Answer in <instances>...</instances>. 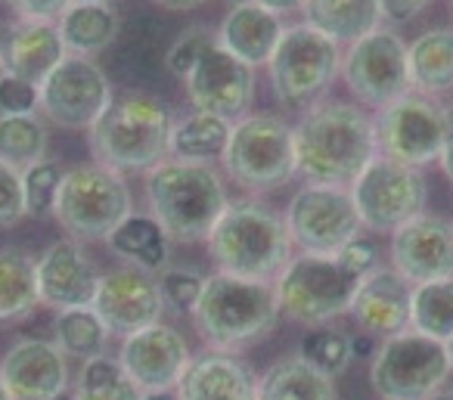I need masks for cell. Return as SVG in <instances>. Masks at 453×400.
<instances>
[{
    "label": "cell",
    "instance_id": "f1b7e54d",
    "mask_svg": "<svg viewBox=\"0 0 453 400\" xmlns=\"http://www.w3.org/2000/svg\"><path fill=\"white\" fill-rule=\"evenodd\" d=\"M255 400H339V394L326 373L314 369L302 354H289L267 366Z\"/></svg>",
    "mask_w": 453,
    "mask_h": 400
},
{
    "label": "cell",
    "instance_id": "7402d4cb",
    "mask_svg": "<svg viewBox=\"0 0 453 400\" xmlns=\"http://www.w3.org/2000/svg\"><path fill=\"white\" fill-rule=\"evenodd\" d=\"M410 298L413 286L395 267H376L360 276L348 313L364 329V335L388 338L410 329Z\"/></svg>",
    "mask_w": 453,
    "mask_h": 400
},
{
    "label": "cell",
    "instance_id": "e575fe53",
    "mask_svg": "<svg viewBox=\"0 0 453 400\" xmlns=\"http://www.w3.org/2000/svg\"><path fill=\"white\" fill-rule=\"evenodd\" d=\"M106 326L94 313V307H69V311H57L53 319V344L63 350L65 357H96L106 348Z\"/></svg>",
    "mask_w": 453,
    "mask_h": 400
},
{
    "label": "cell",
    "instance_id": "4dcf8cb0",
    "mask_svg": "<svg viewBox=\"0 0 453 400\" xmlns=\"http://www.w3.org/2000/svg\"><path fill=\"white\" fill-rule=\"evenodd\" d=\"M106 242L125 264H137V267H146L152 273L168 267L171 239L165 236V230L150 214H131L125 224L115 227Z\"/></svg>",
    "mask_w": 453,
    "mask_h": 400
},
{
    "label": "cell",
    "instance_id": "8fae6325",
    "mask_svg": "<svg viewBox=\"0 0 453 400\" xmlns=\"http://www.w3.org/2000/svg\"><path fill=\"white\" fill-rule=\"evenodd\" d=\"M342 81L357 106L366 112L391 106L401 96L413 94L407 65V41L395 28L379 26L376 32L364 35L348 44L342 53Z\"/></svg>",
    "mask_w": 453,
    "mask_h": 400
},
{
    "label": "cell",
    "instance_id": "44dd1931",
    "mask_svg": "<svg viewBox=\"0 0 453 400\" xmlns=\"http://www.w3.org/2000/svg\"><path fill=\"white\" fill-rule=\"evenodd\" d=\"M0 381L13 400H50L69 388V363L53 342L22 335L0 360Z\"/></svg>",
    "mask_w": 453,
    "mask_h": 400
},
{
    "label": "cell",
    "instance_id": "6da1fadb",
    "mask_svg": "<svg viewBox=\"0 0 453 400\" xmlns=\"http://www.w3.org/2000/svg\"><path fill=\"white\" fill-rule=\"evenodd\" d=\"M296 171L304 183L351 187L379 156L376 121L354 100H323L292 125Z\"/></svg>",
    "mask_w": 453,
    "mask_h": 400
},
{
    "label": "cell",
    "instance_id": "30bf717a",
    "mask_svg": "<svg viewBox=\"0 0 453 400\" xmlns=\"http://www.w3.org/2000/svg\"><path fill=\"white\" fill-rule=\"evenodd\" d=\"M447 344L403 329L379 342L370 363V385L382 400H428L450 375Z\"/></svg>",
    "mask_w": 453,
    "mask_h": 400
},
{
    "label": "cell",
    "instance_id": "d6a6232c",
    "mask_svg": "<svg viewBox=\"0 0 453 400\" xmlns=\"http://www.w3.org/2000/svg\"><path fill=\"white\" fill-rule=\"evenodd\" d=\"M410 329L441 344L453 342V276L413 286Z\"/></svg>",
    "mask_w": 453,
    "mask_h": 400
},
{
    "label": "cell",
    "instance_id": "ee69618b",
    "mask_svg": "<svg viewBox=\"0 0 453 400\" xmlns=\"http://www.w3.org/2000/svg\"><path fill=\"white\" fill-rule=\"evenodd\" d=\"M16 19L32 22H57L75 0H4Z\"/></svg>",
    "mask_w": 453,
    "mask_h": 400
},
{
    "label": "cell",
    "instance_id": "cb8c5ba5",
    "mask_svg": "<svg viewBox=\"0 0 453 400\" xmlns=\"http://www.w3.org/2000/svg\"><path fill=\"white\" fill-rule=\"evenodd\" d=\"M255 391L258 379L242 357L208 348L205 354L189 357L174 394L180 400H255Z\"/></svg>",
    "mask_w": 453,
    "mask_h": 400
},
{
    "label": "cell",
    "instance_id": "ba28073f",
    "mask_svg": "<svg viewBox=\"0 0 453 400\" xmlns=\"http://www.w3.org/2000/svg\"><path fill=\"white\" fill-rule=\"evenodd\" d=\"M134 214V196L125 174L100 162L75 165L63 174L53 218L75 242H106Z\"/></svg>",
    "mask_w": 453,
    "mask_h": 400
},
{
    "label": "cell",
    "instance_id": "5bb4252c",
    "mask_svg": "<svg viewBox=\"0 0 453 400\" xmlns=\"http://www.w3.org/2000/svg\"><path fill=\"white\" fill-rule=\"evenodd\" d=\"M372 121H376L379 156L416 171L438 162L447 131V106H441L434 96H422L413 90L391 106L379 109Z\"/></svg>",
    "mask_w": 453,
    "mask_h": 400
},
{
    "label": "cell",
    "instance_id": "ab89813d",
    "mask_svg": "<svg viewBox=\"0 0 453 400\" xmlns=\"http://www.w3.org/2000/svg\"><path fill=\"white\" fill-rule=\"evenodd\" d=\"M158 292L165 298V307L189 313L202 292V276L187 267H165L158 270Z\"/></svg>",
    "mask_w": 453,
    "mask_h": 400
},
{
    "label": "cell",
    "instance_id": "7dc6e473",
    "mask_svg": "<svg viewBox=\"0 0 453 400\" xmlns=\"http://www.w3.org/2000/svg\"><path fill=\"white\" fill-rule=\"evenodd\" d=\"M150 4H156V7H162V10H171V13H189V10L205 7L211 0H150Z\"/></svg>",
    "mask_w": 453,
    "mask_h": 400
},
{
    "label": "cell",
    "instance_id": "9c48e42d",
    "mask_svg": "<svg viewBox=\"0 0 453 400\" xmlns=\"http://www.w3.org/2000/svg\"><path fill=\"white\" fill-rule=\"evenodd\" d=\"M360 276L345 270L335 255H308L298 251L289 258L273 280L280 313L302 326H326L351 311Z\"/></svg>",
    "mask_w": 453,
    "mask_h": 400
},
{
    "label": "cell",
    "instance_id": "8d00e7d4",
    "mask_svg": "<svg viewBox=\"0 0 453 400\" xmlns=\"http://www.w3.org/2000/svg\"><path fill=\"white\" fill-rule=\"evenodd\" d=\"M298 354L311 363L314 369L326 373L329 379L342 375L348 369V363L354 360V350H351V335L335 326H311V332L302 338V348Z\"/></svg>",
    "mask_w": 453,
    "mask_h": 400
},
{
    "label": "cell",
    "instance_id": "9f6ffc18",
    "mask_svg": "<svg viewBox=\"0 0 453 400\" xmlns=\"http://www.w3.org/2000/svg\"><path fill=\"white\" fill-rule=\"evenodd\" d=\"M88 4H112V0H88Z\"/></svg>",
    "mask_w": 453,
    "mask_h": 400
},
{
    "label": "cell",
    "instance_id": "9a60e30c",
    "mask_svg": "<svg viewBox=\"0 0 453 400\" xmlns=\"http://www.w3.org/2000/svg\"><path fill=\"white\" fill-rule=\"evenodd\" d=\"M115 90L103 65L90 57H69L47 75L41 84L38 112L47 125L65 131H90L94 121L106 112Z\"/></svg>",
    "mask_w": 453,
    "mask_h": 400
},
{
    "label": "cell",
    "instance_id": "ffe728a7",
    "mask_svg": "<svg viewBox=\"0 0 453 400\" xmlns=\"http://www.w3.org/2000/svg\"><path fill=\"white\" fill-rule=\"evenodd\" d=\"M100 267L88 255L84 242L59 239L38 255V295L47 311H69V307L94 304L100 286Z\"/></svg>",
    "mask_w": 453,
    "mask_h": 400
},
{
    "label": "cell",
    "instance_id": "ac0fdd59",
    "mask_svg": "<svg viewBox=\"0 0 453 400\" xmlns=\"http://www.w3.org/2000/svg\"><path fill=\"white\" fill-rule=\"evenodd\" d=\"M388 261L410 286L453 276V220L416 214L388 236Z\"/></svg>",
    "mask_w": 453,
    "mask_h": 400
},
{
    "label": "cell",
    "instance_id": "4316f807",
    "mask_svg": "<svg viewBox=\"0 0 453 400\" xmlns=\"http://www.w3.org/2000/svg\"><path fill=\"white\" fill-rule=\"evenodd\" d=\"M57 28L63 35V44L75 57H90L109 50L115 38L121 35V16L112 4H88L75 0L69 10L57 19Z\"/></svg>",
    "mask_w": 453,
    "mask_h": 400
},
{
    "label": "cell",
    "instance_id": "db71d44e",
    "mask_svg": "<svg viewBox=\"0 0 453 400\" xmlns=\"http://www.w3.org/2000/svg\"><path fill=\"white\" fill-rule=\"evenodd\" d=\"M0 400H13V397H10L7 388H4V381H0Z\"/></svg>",
    "mask_w": 453,
    "mask_h": 400
},
{
    "label": "cell",
    "instance_id": "1f68e13d",
    "mask_svg": "<svg viewBox=\"0 0 453 400\" xmlns=\"http://www.w3.org/2000/svg\"><path fill=\"white\" fill-rule=\"evenodd\" d=\"M50 134L41 112L28 115H0V165L26 174L47 158Z\"/></svg>",
    "mask_w": 453,
    "mask_h": 400
},
{
    "label": "cell",
    "instance_id": "f546056e",
    "mask_svg": "<svg viewBox=\"0 0 453 400\" xmlns=\"http://www.w3.org/2000/svg\"><path fill=\"white\" fill-rule=\"evenodd\" d=\"M38 307V258L19 245H4L0 249V323L26 319Z\"/></svg>",
    "mask_w": 453,
    "mask_h": 400
},
{
    "label": "cell",
    "instance_id": "f35d334b",
    "mask_svg": "<svg viewBox=\"0 0 453 400\" xmlns=\"http://www.w3.org/2000/svg\"><path fill=\"white\" fill-rule=\"evenodd\" d=\"M211 44H218V35H214L211 28H205V26L187 28V32L177 35L168 50H165V69L177 78H187L189 72H193V65L202 59V53Z\"/></svg>",
    "mask_w": 453,
    "mask_h": 400
},
{
    "label": "cell",
    "instance_id": "11a10c76",
    "mask_svg": "<svg viewBox=\"0 0 453 400\" xmlns=\"http://www.w3.org/2000/svg\"><path fill=\"white\" fill-rule=\"evenodd\" d=\"M447 357H450V369H453V342H447Z\"/></svg>",
    "mask_w": 453,
    "mask_h": 400
},
{
    "label": "cell",
    "instance_id": "f5cc1de1",
    "mask_svg": "<svg viewBox=\"0 0 453 400\" xmlns=\"http://www.w3.org/2000/svg\"><path fill=\"white\" fill-rule=\"evenodd\" d=\"M50 400H75V394H72V391H63V394H57V397H50Z\"/></svg>",
    "mask_w": 453,
    "mask_h": 400
},
{
    "label": "cell",
    "instance_id": "bcb514c9",
    "mask_svg": "<svg viewBox=\"0 0 453 400\" xmlns=\"http://www.w3.org/2000/svg\"><path fill=\"white\" fill-rule=\"evenodd\" d=\"M438 165L444 171V177L453 183V103L447 106V131H444V146H441Z\"/></svg>",
    "mask_w": 453,
    "mask_h": 400
},
{
    "label": "cell",
    "instance_id": "681fc988",
    "mask_svg": "<svg viewBox=\"0 0 453 400\" xmlns=\"http://www.w3.org/2000/svg\"><path fill=\"white\" fill-rule=\"evenodd\" d=\"M351 350H354V357H372L376 354V338H370V335L351 338Z\"/></svg>",
    "mask_w": 453,
    "mask_h": 400
},
{
    "label": "cell",
    "instance_id": "52a82bcc",
    "mask_svg": "<svg viewBox=\"0 0 453 400\" xmlns=\"http://www.w3.org/2000/svg\"><path fill=\"white\" fill-rule=\"evenodd\" d=\"M265 69L280 109L302 115L326 100L329 88L342 75V44L304 22H296V26H286Z\"/></svg>",
    "mask_w": 453,
    "mask_h": 400
},
{
    "label": "cell",
    "instance_id": "60d3db41",
    "mask_svg": "<svg viewBox=\"0 0 453 400\" xmlns=\"http://www.w3.org/2000/svg\"><path fill=\"white\" fill-rule=\"evenodd\" d=\"M41 88L28 84L26 78L0 69V115H28L38 112Z\"/></svg>",
    "mask_w": 453,
    "mask_h": 400
},
{
    "label": "cell",
    "instance_id": "7a4b0ae2",
    "mask_svg": "<svg viewBox=\"0 0 453 400\" xmlns=\"http://www.w3.org/2000/svg\"><path fill=\"white\" fill-rule=\"evenodd\" d=\"M150 218L177 245L205 242L211 227L230 205L224 171L214 162L168 156L143 174Z\"/></svg>",
    "mask_w": 453,
    "mask_h": 400
},
{
    "label": "cell",
    "instance_id": "836d02e7",
    "mask_svg": "<svg viewBox=\"0 0 453 400\" xmlns=\"http://www.w3.org/2000/svg\"><path fill=\"white\" fill-rule=\"evenodd\" d=\"M230 125L218 115L193 112L189 109L183 119H174V134H171V156L196 158V162H214L220 158L230 137Z\"/></svg>",
    "mask_w": 453,
    "mask_h": 400
},
{
    "label": "cell",
    "instance_id": "816d5d0a",
    "mask_svg": "<svg viewBox=\"0 0 453 400\" xmlns=\"http://www.w3.org/2000/svg\"><path fill=\"white\" fill-rule=\"evenodd\" d=\"M428 400H453V391H444V388H441V391H438V394H432Z\"/></svg>",
    "mask_w": 453,
    "mask_h": 400
},
{
    "label": "cell",
    "instance_id": "f907efd6",
    "mask_svg": "<svg viewBox=\"0 0 453 400\" xmlns=\"http://www.w3.org/2000/svg\"><path fill=\"white\" fill-rule=\"evenodd\" d=\"M140 400H180L174 391H143V397Z\"/></svg>",
    "mask_w": 453,
    "mask_h": 400
},
{
    "label": "cell",
    "instance_id": "d6986e66",
    "mask_svg": "<svg viewBox=\"0 0 453 400\" xmlns=\"http://www.w3.org/2000/svg\"><path fill=\"white\" fill-rule=\"evenodd\" d=\"M187 338L168 323H152L121 338L119 363L140 391H174L189 363Z\"/></svg>",
    "mask_w": 453,
    "mask_h": 400
},
{
    "label": "cell",
    "instance_id": "484cf974",
    "mask_svg": "<svg viewBox=\"0 0 453 400\" xmlns=\"http://www.w3.org/2000/svg\"><path fill=\"white\" fill-rule=\"evenodd\" d=\"M302 22L348 47L385 22L379 0H304Z\"/></svg>",
    "mask_w": 453,
    "mask_h": 400
},
{
    "label": "cell",
    "instance_id": "603a6c76",
    "mask_svg": "<svg viewBox=\"0 0 453 400\" xmlns=\"http://www.w3.org/2000/svg\"><path fill=\"white\" fill-rule=\"evenodd\" d=\"M69 57L57 22L13 19L0 38V69L41 88L53 69Z\"/></svg>",
    "mask_w": 453,
    "mask_h": 400
},
{
    "label": "cell",
    "instance_id": "e0dca14e",
    "mask_svg": "<svg viewBox=\"0 0 453 400\" xmlns=\"http://www.w3.org/2000/svg\"><path fill=\"white\" fill-rule=\"evenodd\" d=\"M187 103L193 112L218 115L224 121H240L252 112L255 103V69L240 63L224 47L211 44L202 59L183 78Z\"/></svg>",
    "mask_w": 453,
    "mask_h": 400
},
{
    "label": "cell",
    "instance_id": "2e32d148",
    "mask_svg": "<svg viewBox=\"0 0 453 400\" xmlns=\"http://www.w3.org/2000/svg\"><path fill=\"white\" fill-rule=\"evenodd\" d=\"M94 313L109 335H131L152 323H162L165 298L158 292V273L137 264H121L100 276L94 295Z\"/></svg>",
    "mask_w": 453,
    "mask_h": 400
},
{
    "label": "cell",
    "instance_id": "4fadbf2b",
    "mask_svg": "<svg viewBox=\"0 0 453 400\" xmlns=\"http://www.w3.org/2000/svg\"><path fill=\"white\" fill-rule=\"evenodd\" d=\"M348 189H351V199L357 205L360 224L370 233L391 236L397 227L426 212V177H422V171L391 162L385 156L372 158Z\"/></svg>",
    "mask_w": 453,
    "mask_h": 400
},
{
    "label": "cell",
    "instance_id": "74e56055",
    "mask_svg": "<svg viewBox=\"0 0 453 400\" xmlns=\"http://www.w3.org/2000/svg\"><path fill=\"white\" fill-rule=\"evenodd\" d=\"M63 174L65 171L57 162H50V158H44V162H38L35 168H28L22 174V199H26L28 218H50Z\"/></svg>",
    "mask_w": 453,
    "mask_h": 400
},
{
    "label": "cell",
    "instance_id": "3957f363",
    "mask_svg": "<svg viewBox=\"0 0 453 400\" xmlns=\"http://www.w3.org/2000/svg\"><path fill=\"white\" fill-rule=\"evenodd\" d=\"M174 112L143 90L115 94L106 112L88 131L94 162L119 174H146L171 156Z\"/></svg>",
    "mask_w": 453,
    "mask_h": 400
},
{
    "label": "cell",
    "instance_id": "d590c367",
    "mask_svg": "<svg viewBox=\"0 0 453 400\" xmlns=\"http://www.w3.org/2000/svg\"><path fill=\"white\" fill-rule=\"evenodd\" d=\"M75 400H140L143 391L127 379V373L121 369L119 357L96 354L88 357L78 375Z\"/></svg>",
    "mask_w": 453,
    "mask_h": 400
},
{
    "label": "cell",
    "instance_id": "c3c4849f",
    "mask_svg": "<svg viewBox=\"0 0 453 400\" xmlns=\"http://www.w3.org/2000/svg\"><path fill=\"white\" fill-rule=\"evenodd\" d=\"M255 4H261V7L273 10V13H280V16L302 13V7H304V0H255Z\"/></svg>",
    "mask_w": 453,
    "mask_h": 400
},
{
    "label": "cell",
    "instance_id": "6f0895ef",
    "mask_svg": "<svg viewBox=\"0 0 453 400\" xmlns=\"http://www.w3.org/2000/svg\"><path fill=\"white\" fill-rule=\"evenodd\" d=\"M230 4H242V0H230Z\"/></svg>",
    "mask_w": 453,
    "mask_h": 400
},
{
    "label": "cell",
    "instance_id": "7c38bea8",
    "mask_svg": "<svg viewBox=\"0 0 453 400\" xmlns=\"http://www.w3.org/2000/svg\"><path fill=\"white\" fill-rule=\"evenodd\" d=\"M283 220L292 245L308 255H335L364 233L351 189L329 183H304L289 199Z\"/></svg>",
    "mask_w": 453,
    "mask_h": 400
},
{
    "label": "cell",
    "instance_id": "7bdbcfd3",
    "mask_svg": "<svg viewBox=\"0 0 453 400\" xmlns=\"http://www.w3.org/2000/svg\"><path fill=\"white\" fill-rule=\"evenodd\" d=\"M335 258H339L342 267L351 270L354 276H366L370 270L379 267V249L372 242H366L364 236H357L348 245H342V249L335 251Z\"/></svg>",
    "mask_w": 453,
    "mask_h": 400
},
{
    "label": "cell",
    "instance_id": "5b68a950",
    "mask_svg": "<svg viewBox=\"0 0 453 400\" xmlns=\"http://www.w3.org/2000/svg\"><path fill=\"white\" fill-rule=\"evenodd\" d=\"M208 258L220 273L273 282L296 255L277 208L258 199H230L205 239Z\"/></svg>",
    "mask_w": 453,
    "mask_h": 400
},
{
    "label": "cell",
    "instance_id": "8992f818",
    "mask_svg": "<svg viewBox=\"0 0 453 400\" xmlns=\"http://www.w3.org/2000/svg\"><path fill=\"white\" fill-rule=\"evenodd\" d=\"M220 171L246 193H271L298 177L292 125L280 112H249L230 125Z\"/></svg>",
    "mask_w": 453,
    "mask_h": 400
},
{
    "label": "cell",
    "instance_id": "d4e9b609",
    "mask_svg": "<svg viewBox=\"0 0 453 400\" xmlns=\"http://www.w3.org/2000/svg\"><path fill=\"white\" fill-rule=\"evenodd\" d=\"M286 32V22L280 13L261 7L255 0H242L226 10V16L218 26V47H224L230 57L252 69H265L277 50L280 38Z\"/></svg>",
    "mask_w": 453,
    "mask_h": 400
},
{
    "label": "cell",
    "instance_id": "f6af8a7d",
    "mask_svg": "<svg viewBox=\"0 0 453 400\" xmlns=\"http://www.w3.org/2000/svg\"><path fill=\"white\" fill-rule=\"evenodd\" d=\"M432 0H379V7H382V16L388 22H407L413 16H419L422 10L428 7Z\"/></svg>",
    "mask_w": 453,
    "mask_h": 400
},
{
    "label": "cell",
    "instance_id": "277c9868",
    "mask_svg": "<svg viewBox=\"0 0 453 400\" xmlns=\"http://www.w3.org/2000/svg\"><path fill=\"white\" fill-rule=\"evenodd\" d=\"M189 317L208 348L236 354L271 335L283 313L273 282L214 270L202 276V292Z\"/></svg>",
    "mask_w": 453,
    "mask_h": 400
},
{
    "label": "cell",
    "instance_id": "b9f144b4",
    "mask_svg": "<svg viewBox=\"0 0 453 400\" xmlns=\"http://www.w3.org/2000/svg\"><path fill=\"white\" fill-rule=\"evenodd\" d=\"M26 214V199H22V174L7 165H0V227L22 224Z\"/></svg>",
    "mask_w": 453,
    "mask_h": 400
},
{
    "label": "cell",
    "instance_id": "83f0119b",
    "mask_svg": "<svg viewBox=\"0 0 453 400\" xmlns=\"http://www.w3.org/2000/svg\"><path fill=\"white\" fill-rule=\"evenodd\" d=\"M407 65L416 94L438 96L453 90V28L438 26L407 41Z\"/></svg>",
    "mask_w": 453,
    "mask_h": 400
}]
</instances>
